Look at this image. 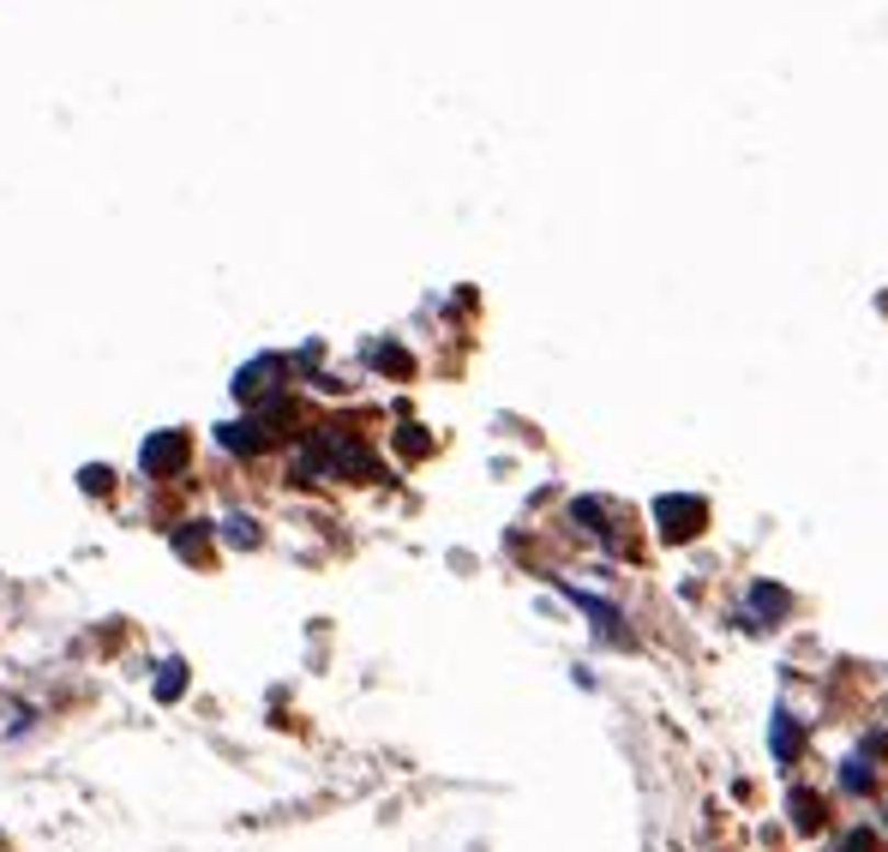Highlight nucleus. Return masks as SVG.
Segmentation results:
<instances>
[{"mask_svg":"<svg viewBox=\"0 0 888 852\" xmlns=\"http://www.w3.org/2000/svg\"><path fill=\"white\" fill-rule=\"evenodd\" d=\"M654 523H661L667 541H691L708 523V504L691 499V492H667V499H654Z\"/></svg>","mask_w":888,"mask_h":852,"instance_id":"1","label":"nucleus"},{"mask_svg":"<svg viewBox=\"0 0 888 852\" xmlns=\"http://www.w3.org/2000/svg\"><path fill=\"white\" fill-rule=\"evenodd\" d=\"M186 456V439L181 432H157V439L145 444V475H174Z\"/></svg>","mask_w":888,"mask_h":852,"instance_id":"2","label":"nucleus"},{"mask_svg":"<svg viewBox=\"0 0 888 852\" xmlns=\"http://www.w3.org/2000/svg\"><path fill=\"white\" fill-rule=\"evenodd\" d=\"M276 373H283V361H252L247 373L235 378V397H240V402H259L264 390L276 385Z\"/></svg>","mask_w":888,"mask_h":852,"instance_id":"3","label":"nucleus"},{"mask_svg":"<svg viewBox=\"0 0 888 852\" xmlns=\"http://www.w3.org/2000/svg\"><path fill=\"white\" fill-rule=\"evenodd\" d=\"M786 810H793V829L798 834H817L822 829V805H817V793H805V786L786 793Z\"/></svg>","mask_w":888,"mask_h":852,"instance_id":"4","label":"nucleus"},{"mask_svg":"<svg viewBox=\"0 0 888 852\" xmlns=\"http://www.w3.org/2000/svg\"><path fill=\"white\" fill-rule=\"evenodd\" d=\"M798 745H805V739H798L793 715H786V708H775V720H769V750H775L781 762H793V757H798Z\"/></svg>","mask_w":888,"mask_h":852,"instance_id":"5","label":"nucleus"},{"mask_svg":"<svg viewBox=\"0 0 888 852\" xmlns=\"http://www.w3.org/2000/svg\"><path fill=\"white\" fill-rule=\"evenodd\" d=\"M751 606H756V618H786L793 613V594L775 589V582H751Z\"/></svg>","mask_w":888,"mask_h":852,"instance_id":"6","label":"nucleus"},{"mask_svg":"<svg viewBox=\"0 0 888 852\" xmlns=\"http://www.w3.org/2000/svg\"><path fill=\"white\" fill-rule=\"evenodd\" d=\"M264 421H235V427H223V444L228 451H240V456H252V451H264Z\"/></svg>","mask_w":888,"mask_h":852,"instance_id":"7","label":"nucleus"},{"mask_svg":"<svg viewBox=\"0 0 888 852\" xmlns=\"http://www.w3.org/2000/svg\"><path fill=\"white\" fill-rule=\"evenodd\" d=\"M841 786H846V793H870V786H877V774L865 769V757H846L841 762Z\"/></svg>","mask_w":888,"mask_h":852,"instance_id":"8","label":"nucleus"},{"mask_svg":"<svg viewBox=\"0 0 888 852\" xmlns=\"http://www.w3.org/2000/svg\"><path fill=\"white\" fill-rule=\"evenodd\" d=\"M223 541H228V546H259V529H252V516H228V523H223Z\"/></svg>","mask_w":888,"mask_h":852,"instance_id":"9","label":"nucleus"},{"mask_svg":"<svg viewBox=\"0 0 888 852\" xmlns=\"http://www.w3.org/2000/svg\"><path fill=\"white\" fill-rule=\"evenodd\" d=\"M181 684H186L181 660H169V672H162V679H157V696H162V703H174V696H181Z\"/></svg>","mask_w":888,"mask_h":852,"instance_id":"10","label":"nucleus"},{"mask_svg":"<svg viewBox=\"0 0 888 852\" xmlns=\"http://www.w3.org/2000/svg\"><path fill=\"white\" fill-rule=\"evenodd\" d=\"M846 852H877V834H870V829H853V834H846Z\"/></svg>","mask_w":888,"mask_h":852,"instance_id":"11","label":"nucleus"},{"mask_svg":"<svg viewBox=\"0 0 888 852\" xmlns=\"http://www.w3.org/2000/svg\"><path fill=\"white\" fill-rule=\"evenodd\" d=\"M84 492H109V468H84Z\"/></svg>","mask_w":888,"mask_h":852,"instance_id":"12","label":"nucleus"},{"mask_svg":"<svg viewBox=\"0 0 888 852\" xmlns=\"http://www.w3.org/2000/svg\"><path fill=\"white\" fill-rule=\"evenodd\" d=\"M883 715H888V696H883Z\"/></svg>","mask_w":888,"mask_h":852,"instance_id":"13","label":"nucleus"}]
</instances>
